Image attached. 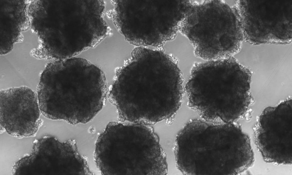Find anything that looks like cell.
Masks as SVG:
<instances>
[{
  "label": "cell",
  "instance_id": "6da1fadb",
  "mask_svg": "<svg viewBox=\"0 0 292 175\" xmlns=\"http://www.w3.org/2000/svg\"><path fill=\"white\" fill-rule=\"evenodd\" d=\"M126 62L108 93L119 120L149 125L174 117L183 92L177 60L161 50L139 47Z\"/></svg>",
  "mask_w": 292,
  "mask_h": 175
},
{
  "label": "cell",
  "instance_id": "7a4b0ae2",
  "mask_svg": "<svg viewBox=\"0 0 292 175\" xmlns=\"http://www.w3.org/2000/svg\"><path fill=\"white\" fill-rule=\"evenodd\" d=\"M108 92L103 72L88 60L74 57L47 63L36 93L44 117L76 125L95 117L104 106Z\"/></svg>",
  "mask_w": 292,
  "mask_h": 175
},
{
  "label": "cell",
  "instance_id": "3957f363",
  "mask_svg": "<svg viewBox=\"0 0 292 175\" xmlns=\"http://www.w3.org/2000/svg\"><path fill=\"white\" fill-rule=\"evenodd\" d=\"M174 152L185 175H236L253 164L250 138L237 124L195 119L177 134Z\"/></svg>",
  "mask_w": 292,
  "mask_h": 175
},
{
  "label": "cell",
  "instance_id": "277c9868",
  "mask_svg": "<svg viewBox=\"0 0 292 175\" xmlns=\"http://www.w3.org/2000/svg\"><path fill=\"white\" fill-rule=\"evenodd\" d=\"M251 77L234 56L196 62L185 87L188 106L205 120L234 123L250 105Z\"/></svg>",
  "mask_w": 292,
  "mask_h": 175
},
{
  "label": "cell",
  "instance_id": "5b68a950",
  "mask_svg": "<svg viewBox=\"0 0 292 175\" xmlns=\"http://www.w3.org/2000/svg\"><path fill=\"white\" fill-rule=\"evenodd\" d=\"M94 156L103 175H165L166 155L149 125L111 121L98 136Z\"/></svg>",
  "mask_w": 292,
  "mask_h": 175
},
{
  "label": "cell",
  "instance_id": "8992f818",
  "mask_svg": "<svg viewBox=\"0 0 292 175\" xmlns=\"http://www.w3.org/2000/svg\"><path fill=\"white\" fill-rule=\"evenodd\" d=\"M179 31L192 43L196 56L206 61L233 56L244 40L236 5L224 0H190Z\"/></svg>",
  "mask_w": 292,
  "mask_h": 175
},
{
  "label": "cell",
  "instance_id": "52a82bcc",
  "mask_svg": "<svg viewBox=\"0 0 292 175\" xmlns=\"http://www.w3.org/2000/svg\"><path fill=\"white\" fill-rule=\"evenodd\" d=\"M115 26L136 47L161 49L179 31L187 0H117L112 1Z\"/></svg>",
  "mask_w": 292,
  "mask_h": 175
},
{
  "label": "cell",
  "instance_id": "ba28073f",
  "mask_svg": "<svg viewBox=\"0 0 292 175\" xmlns=\"http://www.w3.org/2000/svg\"><path fill=\"white\" fill-rule=\"evenodd\" d=\"M56 25L54 54L58 60L74 57L96 46L106 36L102 0L56 1Z\"/></svg>",
  "mask_w": 292,
  "mask_h": 175
},
{
  "label": "cell",
  "instance_id": "9c48e42d",
  "mask_svg": "<svg viewBox=\"0 0 292 175\" xmlns=\"http://www.w3.org/2000/svg\"><path fill=\"white\" fill-rule=\"evenodd\" d=\"M236 7L246 42H292V0H238Z\"/></svg>",
  "mask_w": 292,
  "mask_h": 175
},
{
  "label": "cell",
  "instance_id": "30bf717a",
  "mask_svg": "<svg viewBox=\"0 0 292 175\" xmlns=\"http://www.w3.org/2000/svg\"><path fill=\"white\" fill-rule=\"evenodd\" d=\"M13 175H88L86 158L79 153L73 140L61 142L56 137L43 136L33 143L31 153L13 164Z\"/></svg>",
  "mask_w": 292,
  "mask_h": 175
},
{
  "label": "cell",
  "instance_id": "8fae6325",
  "mask_svg": "<svg viewBox=\"0 0 292 175\" xmlns=\"http://www.w3.org/2000/svg\"><path fill=\"white\" fill-rule=\"evenodd\" d=\"M292 130L291 98L263 111L255 127L254 138L265 162L291 164Z\"/></svg>",
  "mask_w": 292,
  "mask_h": 175
},
{
  "label": "cell",
  "instance_id": "7c38bea8",
  "mask_svg": "<svg viewBox=\"0 0 292 175\" xmlns=\"http://www.w3.org/2000/svg\"><path fill=\"white\" fill-rule=\"evenodd\" d=\"M0 97V129L18 138L35 135L43 123L36 93L21 86L1 90Z\"/></svg>",
  "mask_w": 292,
  "mask_h": 175
}]
</instances>
